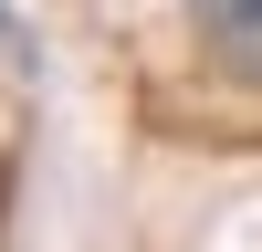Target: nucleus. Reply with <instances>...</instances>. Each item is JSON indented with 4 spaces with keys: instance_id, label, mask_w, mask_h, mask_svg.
<instances>
[{
    "instance_id": "1",
    "label": "nucleus",
    "mask_w": 262,
    "mask_h": 252,
    "mask_svg": "<svg viewBox=\"0 0 262 252\" xmlns=\"http://www.w3.org/2000/svg\"><path fill=\"white\" fill-rule=\"evenodd\" d=\"M189 32L231 84H262V0H189Z\"/></svg>"
},
{
    "instance_id": "2",
    "label": "nucleus",
    "mask_w": 262,
    "mask_h": 252,
    "mask_svg": "<svg viewBox=\"0 0 262 252\" xmlns=\"http://www.w3.org/2000/svg\"><path fill=\"white\" fill-rule=\"evenodd\" d=\"M0 53H11V0H0Z\"/></svg>"
}]
</instances>
